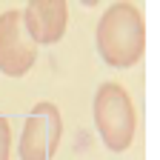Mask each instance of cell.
Returning <instances> with one entry per match:
<instances>
[{"label":"cell","instance_id":"1","mask_svg":"<svg viewBox=\"0 0 160 160\" xmlns=\"http://www.w3.org/2000/svg\"><path fill=\"white\" fill-rule=\"evenodd\" d=\"M97 52L114 69L134 66L146 49V23L134 3H112L97 23Z\"/></svg>","mask_w":160,"mask_h":160},{"label":"cell","instance_id":"2","mask_svg":"<svg viewBox=\"0 0 160 160\" xmlns=\"http://www.w3.org/2000/svg\"><path fill=\"white\" fill-rule=\"evenodd\" d=\"M94 126L109 152H126L137 132V112L120 83H100L94 92Z\"/></svg>","mask_w":160,"mask_h":160},{"label":"cell","instance_id":"3","mask_svg":"<svg viewBox=\"0 0 160 160\" xmlns=\"http://www.w3.org/2000/svg\"><path fill=\"white\" fill-rule=\"evenodd\" d=\"M60 137H63V117H60L54 103H37L29 117L26 126L20 132V143H17V154L20 160H52Z\"/></svg>","mask_w":160,"mask_h":160},{"label":"cell","instance_id":"4","mask_svg":"<svg viewBox=\"0 0 160 160\" xmlns=\"http://www.w3.org/2000/svg\"><path fill=\"white\" fill-rule=\"evenodd\" d=\"M37 60V46L23 29V14L9 9L0 14V72L9 77H23Z\"/></svg>","mask_w":160,"mask_h":160},{"label":"cell","instance_id":"5","mask_svg":"<svg viewBox=\"0 0 160 160\" xmlns=\"http://www.w3.org/2000/svg\"><path fill=\"white\" fill-rule=\"evenodd\" d=\"M23 14V29L32 37V43H57L66 34L69 23V6L63 0H32L20 12Z\"/></svg>","mask_w":160,"mask_h":160},{"label":"cell","instance_id":"6","mask_svg":"<svg viewBox=\"0 0 160 160\" xmlns=\"http://www.w3.org/2000/svg\"><path fill=\"white\" fill-rule=\"evenodd\" d=\"M9 157H12V126L0 114V160H9Z\"/></svg>","mask_w":160,"mask_h":160}]
</instances>
